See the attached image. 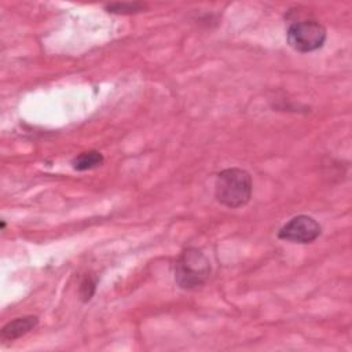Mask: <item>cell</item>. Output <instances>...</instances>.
Wrapping results in <instances>:
<instances>
[{"label":"cell","mask_w":352,"mask_h":352,"mask_svg":"<svg viewBox=\"0 0 352 352\" xmlns=\"http://www.w3.org/2000/svg\"><path fill=\"white\" fill-rule=\"evenodd\" d=\"M253 191V182L249 172L241 168H227L217 173L214 182V197L219 204L236 209L245 206Z\"/></svg>","instance_id":"cell-1"},{"label":"cell","mask_w":352,"mask_h":352,"mask_svg":"<svg viewBox=\"0 0 352 352\" xmlns=\"http://www.w3.org/2000/svg\"><path fill=\"white\" fill-rule=\"evenodd\" d=\"M210 271V261L201 249L186 248L175 261V282L183 290H195L208 282Z\"/></svg>","instance_id":"cell-2"},{"label":"cell","mask_w":352,"mask_h":352,"mask_svg":"<svg viewBox=\"0 0 352 352\" xmlns=\"http://www.w3.org/2000/svg\"><path fill=\"white\" fill-rule=\"evenodd\" d=\"M289 45L297 52H312L323 47L326 29L315 19L293 22L286 32Z\"/></svg>","instance_id":"cell-3"},{"label":"cell","mask_w":352,"mask_h":352,"mask_svg":"<svg viewBox=\"0 0 352 352\" xmlns=\"http://www.w3.org/2000/svg\"><path fill=\"white\" fill-rule=\"evenodd\" d=\"M322 234L320 224L308 214H298L285 223L279 231L278 238L293 243H311Z\"/></svg>","instance_id":"cell-4"},{"label":"cell","mask_w":352,"mask_h":352,"mask_svg":"<svg viewBox=\"0 0 352 352\" xmlns=\"http://www.w3.org/2000/svg\"><path fill=\"white\" fill-rule=\"evenodd\" d=\"M37 323H38V318L36 315L15 318L14 320L3 326L0 337L3 341H14L28 334L30 330H33L37 326Z\"/></svg>","instance_id":"cell-5"},{"label":"cell","mask_w":352,"mask_h":352,"mask_svg":"<svg viewBox=\"0 0 352 352\" xmlns=\"http://www.w3.org/2000/svg\"><path fill=\"white\" fill-rule=\"evenodd\" d=\"M103 154L96 150H89L78 154L72 160V165L76 170H89L98 168L103 164Z\"/></svg>","instance_id":"cell-6"},{"label":"cell","mask_w":352,"mask_h":352,"mask_svg":"<svg viewBox=\"0 0 352 352\" xmlns=\"http://www.w3.org/2000/svg\"><path fill=\"white\" fill-rule=\"evenodd\" d=\"M111 14H136L146 8L143 3H111L104 7Z\"/></svg>","instance_id":"cell-7"},{"label":"cell","mask_w":352,"mask_h":352,"mask_svg":"<svg viewBox=\"0 0 352 352\" xmlns=\"http://www.w3.org/2000/svg\"><path fill=\"white\" fill-rule=\"evenodd\" d=\"M96 278L92 275H85L82 282L80 283V297L84 302L89 301L92 298V296L96 292Z\"/></svg>","instance_id":"cell-8"},{"label":"cell","mask_w":352,"mask_h":352,"mask_svg":"<svg viewBox=\"0 0 352 352\" xmlns=\"http://www.w3.org/2000/svg\"><path fill=\"white\" fill-rule=\"evenodd\" d=\"M0 226H1V230H4V228H6V221L1 220V221H0Z\"/></svg>","instance_id":"cell-9"}]
</instances>
